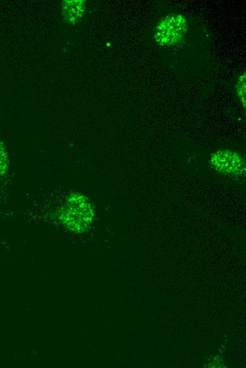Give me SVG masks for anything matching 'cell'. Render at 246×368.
<instances>
[{
  "mask_svg": "<svg viewBox=\"0 0 246 368\" xmlns=\"http://www.w3.org/2000/svg\"><path fill=\"white\" fill-rule=\"evenodd\" d=\"M94 216L93 206L84 195L69 194L58 211V219L66 229L79 233L91 224Z\"/></svg>",
  "mask_w": 246,
  "mask_h": 368,
  "instance_id": "obj_1",
  "label": "cell"
},
{
  "mask_svg": "<svg viewBox=\"0 0 246 368\" xmlns=\"http://www.w3.org/2000/svg\"><path fill=\"white\" fill-rule=\"evenodd\" d=\"M85 1L81 0L65 1L63 3V16L66 21L74 23L83 14Z\"/></svg>",
  "mask_w": 246,
  "mask_h": 368,
  "instance_id": "obj_4",
  "label": "cell"
},
{
  "mask_svg": "<svg viewBox=\"0 0 246 368\" xmlns=\"http://www.w3.org/2000/svg\"><path fill=\"white\" fill-rule=\"evenodd\" d=\"M237 96L241 104L245 107V74H242L239 78L235 85Z\"/></svg>",
  "mask_w": 246,
  "mask_h": 368,
  "instance_id": "obj_5",
  "label": "cell"
},
{
  "mask_svg": "<svg viewBox=\"0 0 246 368\" xmlns=\"http://www.w3.org/2000/svg\"><path fill=\"white\" fill-rule=\"evenodd\" d=\"M187 28L184 16L177 13L168 14L156 24L153 38L160 45H173L184 38Z\"/></svg>",
  "mask_w": 246,
  "mask_h": 368,
  "instance_id": "obj_2",
  "label": "cell"
},
{
  "mask_svg": "<svg viewBox=\"0 0 246 368\" xmlns=\"http://www.w3.org/2000/svg\"><path fill=\"white\" fill-rule=\"evenodd\" d=\"M211 166L225 176L239 178L245 173V162L238 153L229 149H219L209 160Z\"/></svg>",
  "mask_w": 246,
  "mask_h": 368,
  "instance_id": "obj_3",
  "label": "cell"
},
{
  "mask_svg": "<svg viewBox=\"0 0 246 368\" xmlns=\"http://www.w3.org/2000/svg\"><path fill=\"white\" fill-rule=\"evenodd\" d=\"M8 168V159L6 151L0 141V176L6 173Z\"/></svg>",
  "mask_w": 246,
  "mask_h": 368,
  "instance_id": "obj_6",
  "label": "cell"
}]
</instances>
